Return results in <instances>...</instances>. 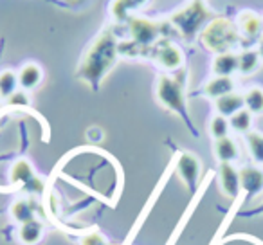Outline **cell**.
Segmentation results:
<instances>
[{
    "label": "cell",
    "mask_w": 263,
    "mask_h": 245,
    "mask_svg": "<svg viewBox=\"0 0 263 245\" xmlns=\"http://www.w3.org/2000/svg\"><path fill=\"white\" fill-rule=\"evenodd\" d=\"M42 78H44V72L36 63H26L18 72V83L24 90H33L34 87L40 85Z\"/></svg>",
    "instance_id": "2e32d148"
},
{
    "label": "cell",
    "mask_w": 263,
    "mask_h": 245,
    "mask_svg": "<svg viewBox=\"0 0 263 245\" xmlns=\"http://www.w3.org/2000/svg\"><path fill=\"white\" fill-rule=\"evenodd\" d=\"M215 106L218 110V116L223 117H233L236 112L245 108V101L243 96L238 94V92H231L227 96H222L215 101Z\"/></svg>",
    "instance_id": "8fae6325"
},
{
    "label": "cell",
    "mask_w": 263,
    "mask_h": 245,
    "mask_svg": "<svg viewBox=\"0 0 263 245\" xmlns=\"http://www.w3.org/2000/svg\"><path fill=\"white\" fill-rule=\"evenodd\" d=\"M157 98L166 108L180 114L186 121L190 119L187 117L186 99H184V88L179 80L170 76H162L157 83Z\"/></svg>",
    "instance_id": "277c9868"
},
{
    "label": "cell",
    "mask_w": 263,
    "mask_h": 245,
    "mask_svg": "<svg viewBox=\"0 0 263 245\" xmlns=\"http://www.w3.org/2000/svg\"><path fill=\"white\" fill-rule=\"evenodd\" d=\"M209 16H211V13L205 8L204 2L202 0H193L186 8L173 13L170 22L180 31V34L186 40H193L198 31L202 29V26L209 20Z\"/></svg>",
    "instance_id": "3957f363"
},
{
    "label": "cell",
    "mask_w": 263,
    "mask_h": 245,
    "mask_svg": "<svg viewBox=\"0 0 263 245\" xmlns=\"http://www.w3.org/2000/svg\"><path fill=\"white\" fill-rule=\"evenodd\" d=\"M229 128H231L229 119H227V117H223V116H215L211 119V125H209V132H211V136L215 137L216 141L227 137Z\"/></svg>",
    "instance_id": "cb8c5ba5"
},
{
    "label": "cell",
    "mask_w": 263,
    "mask_h": 245,
    "mask_svg": "<svg viewBox=\"0 0 263 245\" xmlns=\"http://www.w3.org/2000/svg\"><path fill=\"white\" fill-rule=\"evenodd\" d=\"M8 103L9 105H15V106H27L29 105V96H27L24 90H16L15 94L8 98Z\"/></svg>",
    "instance_id": "4316f807"
},
{
    "label": "cell",
    "mask_w": 263,
    "mask_h": 245,
    "mask_svg": "<svg viewBox=\"0 0 263 245\" xmlns=\"http://www.w3.org/2000/svg\"><path fill=\"white\" fill-rule=\"evenodd\" d=\"M254 213H263V204H261V205H259V208H258V209H256V211H254Z\"/></svg>",
    "instance_id": "4dcf8cb0"
},
{
    "label": "cell",
    "mask_w": 263,
    "mask_h": 245,
    "mask_svg": "<svg viewBox=\"0 0 263 245\" xmlns=\"http://www.w3.org/2000/svg\"><path fill=\"white\" fill-rule=\"evenodd\" d=\"M245 141H247V148L251 157L254 162L263 164V136L258 132H247L245 134Z\"/></svg>",
    "instance_id": "ffe728a7"
},
{
    "label": "cell",
    "mask_w": 263,
    "mask_h": 245,
    "mask_svg": "<svg viewBox=\"0 0 263 245\" xmlns=\"http://www.w3.org/2000/svg\"><path fill=\"white\" fill-rule=\"evenodd\" d=\"M81 245H108L106 238L103 236L101 233H90V234H85L80 241Z\"/></svg>",
    "instance_id": "484cf974"
},
{
    "label": "cell",
    "mask_w": 263,
    "mask_h": 245,
    "mask_svg": "<svg viewBox=\"0 0 263 245\" xmlns=\"http://www.w3.org/2000/svg\"><path fill=\"white\" fill-rule=\"evenodd\" d=\"M34 211H36V209H34L33 202L27 200V198H18V200H15L11 205V216L20 223V225H22V223H27V222H33Z\"/></svg>",
    "instance_id": "e0dca14e"
},
{
    "label": "cell",
    "mask_w": 263,
    "mask_h": 245,
    "mask_svg": "<svg viewBox=\"0 0 263 245\" xmlns=\"http://www.w3.org/2000/svg\"><path fill=\"white\" fill-rule=\"evenodd\" d=\"M258 54H259V58L263 60V38L259 40V47H258Z\"/></svg>",
    "instance_id": "f1b7e54d"
},
{
    "label": "cell",
    "mask_w": 263,
    "mask_h": 245,
    "mask_svg": "<svg viewBox=\"0 0 263 245\" xmlns=\"http://www.w3.org/2000/svg\"><path fill=\"white\" fill-rule=\"evenodd\" d=\"M259 54L258 51H243L238 54V72L241 74H252L259 67Z\"/></svg>",
    "instance_id": "d6986e66"
},
{
    "label": "cell",
    "mask_w": 263,
    "mask_h": 245,
    "mask_svg": "<svg viewBox=\"0 0 263 245\" xmlns=\"http://www.w3.org/2000/svg\"><path fill=\"white\" fill-rule=\"evenodd\" d=\"M87 137H88L90 141H101L103 132H101L99 128H96V126H94V128H90V130L87 132Z\"/></svg>",
    "instance_id": "83f0119b"
},
{
    "label": "cell",
    "mask_w": 263,
    "mask_h": 245,
    "mask_svg": "<svg viewBox=\"0 0 263 245\" xmlns=\"http://www.w3.org/2000/svg\"><path fill=\"white\" fill-rule=\"evenodd\" d=\"M155 60L161 67L168 70H177L184 62L182 51H180L177 45L173 44H164L162 47L157 49V54H155Z\"/></svg>",
    "instance_id": "30bf717a"
},
{
    "label": "cell",
    "mask_w": 263,
    "mask_h": 245,
    "mask_svg": "<svg viewBox=\"0 0 263 245\" xmlns=\"http://www.w3.org/2000/svg\"><path fill=\"white\" fill-rule=\"evenodd\" d=\"M177 172H179L180 179L187 184V187L193 190L198 175H200V161L193 154H182L177 162Z\"/></svg>",
    "instance_id": "ba28073f"
},
{
    "label": "cell",
    "mask_w": 263,
    "mask_h": 245,
    "mask_svg": "<svg viewBox=\"0 0 263 245\" xmlns=\"http://www.w3.org/2000/svg\"><path fill=\"white\" fill-rule=\"evenodd\" d=\"M238 29L241 31L243 36L251 38V40L252 38H258L263 29V18H259L252 11H243L238 16Z\"/></svg>",
    "instance_id": "7c38bea8"
},
{
    "label": "cell",
    "mask_w": 263,
    "mask_h": 245,
    "mask_svg": "<svg viewBox=\"0 0 263 245\" xmlns=\"http://www.w3.org/2000/svg\"><path fill=\"white\" fill-rule=\"evenodd\" d=\"M229 125L234 132L247 134L249 130H251V125H252V114L249 112L247 108L240 110V112H236L233 117H229Z\"/></svg>",
    "instance_id": "603a6c76"
},
{
    "label": "cell",
    "mask_w": 263,
    "mask_h": 245,
    "mask_svg": "<svg viewBox=\"0 0 263 245\" xmlns=\"http://www.w3.org/2000/svg\"><path fill=\"white\" fill-rule=\"evenodd\" d=\"M218 182L220 190L226 197L234 198L238 197L241 186H240V172L234 168L231 162H220L218 168Z\"/></svg>",
    "instance_id": "52a82bcc"
},
{
    "label": "cell",
    "mask_w": 263,
    "mask_h": 245,
    "mask_svg": "<svg viewBox=\"0 0 263 245\" xmlns=\"http://www.w3.org/2000/svg\"><path fill=\"white\" fill-rule=\"evenodd\" d=\"M11 182L13 184H24L31 193H42V190H44L42 180L36 177V173H34L31 162L26 161V159L16 161L15 166L11 168Z\"/></svg>",
    "instance_id": "8992f818"
},
{
    "label": "cell",
    "mask_w": 263,
    "mask_h": 245,
    "mask_svg": "<svg viewBox=\"0 0 263 245\" xmlns=\"http://www.w3.org/2000/svg\"><path fill=\"white\" fill-rule=\"evenodd\" d=\"M117 52H119V45H117L116 36L110 31H105L85 54L78 76L96 87L103 80V76L114 67Z\"/></svg>",
    "instance_id": "6da1fadb"
},
{
    "label": "cell",
    "mask_w": 263,
    "mask_h": 245,
    "mask_svg": "<svg viewBox=\"0 0 263 245\" xmlns=\"http://www.w3.org/2000/svg\"><path fill=\"white\" fill-rule=\"evenodd\" d=\"M18 241L22 245H36L42 241L44 238V225H42L38 220H33V222H27V223H22L18 227Z\"/></svg>",
    "instance_id": "5bb4252c"
},
{
    "label": "cell",
    "mask_w": 263,
    "mask_h": 245,
    "mask_svg": "<svg viewBox=\"0 0 263 245\" xmlns=\"http://www.w3.org/2000/svg\"><path fill=\"white\" fill-rule=\"evenodd\" d=\"M18 74L13 72V70H4L0 72V96L2 98H9L16 92L18 87Z\"/></svg>",
    "instance_id": "7402d4cb"
},
{
    "label": "cell",
    "mask_w": 263,
    "mask_h": 245,
    "mask_svg": "<svg viewBox=\"0 0 263 245\" xmlns=\"http://www.w3.org/2000/svg\"><path fill=\"white\" fill-rule=\"evenodd\" d=\"M240 186L245 193L258 195L263 191V172L254 166H245L240 169Z\"/></svg>",
    "instance_id": "9c48e42d"
},
{
    "label": "cell",
    "mask_w": 263,
    "mask_h": 245,
    "mask_svg": "<svg viewBox=\"0 0 263 245\" xmlns=\"http://www.w3.org/2000/svg\"><path fill=\"white\" fill-rule=\"evenodd\" d=\"M134 2H136L137 4V8H139V6H144L148 2V0H134Z\"/></svg>",
    "instance_id": "f546056e"
},
{
    "label": "cell",
    "mask_w": 263,
    "mask_h": 245,
    "mask_svg": "<svg viewBox=\"0 0 263 245\" xmlns=\"http://www.w3.org/2000/svg\"><path fill=\"white\" fill-rule=\"evenodd\" d=\"M200 40L205 49L216 54H223V52H231V49L238 45L240 33L233 22L226 18H215L204 27V31L200 33Z\"/></svg>",
    "instance_id": "7a4b0ae2"
},
{
    "label": "cell",
    "mask_w": 263,
    "mask_h": 245,
    "mask_svg": "<svg viewBox=\"0 0 263 245\" xmlns=\"http://www.w3.org/2000/svg\"><path fill=\"white\" fill-rule=\"evenodd\" d=\"M215 155L220 162H233L238 159V146L229 136L215 143Z\"/></svg>",
    "instance_id": "ac0fdd59"
},
{
    "label": "cell",
    "mask_w": 263,
    "mask_h": 245,
    "mask_svg": "<svg viewBox=\"0 0 263 245\" xmlns=\"http://www.w3.org/2000/svg\"><path fill=\"white\" fill-rule=\"evenodd\" d=\"M234 92V81L233 78H227V76H215L211 81H208L204 87V94L211 99H218L222 96H227Z\"/></svg>",
    "instance_id": "4fadbf2b"
},
{
    "label": "cell",
    "mask_w": 263,
    "mask_h": 245,
    "mask_svg": "<svg viewBox=\"0 0 263 245\" xmlns=\"http://www.w3.org/2000/svg\"><path fill=\"white\" fill-rule=\"evenodd\" d=\"M128 29H130L132 40L136 42L139 47H148L154 42H157V38L161 36L162 26L157 22H152L148 18H141V16H132L128 20Z\"/></svg>",
    "instance_id": "5b68a950"
},
{
    "label": "cell",
    "mask_w": 263,
    "mask_h": 245,
    "mask_svg": "<svg viewBox=\"0 0 263 245\" xmlns=\"http://www.w3.org/2000/svg\"><path fill=\"white\" fill-rule=\"evenodd\" d=\"M137 4L134 2V0H114L112 4V15L116 20H119V22H123V20H128V13L132 11V9H136Z\"/></svg>",
    "instance_id": "d4e9b609"
},
{
    "label": "cell",
    "mask_w": 263,
    "mask_h": 245,
    "mask_svg": "<svg viewBox=\"0 0 263 245\" xmlns=\"http://www.w3.org/2000/svg\"><path fill=\"white\" fill-rule=\"evenodd\" d=\"M245 108L251 114H261L263 112V90L259 87L249 88L243 94Z\"/></svg>",
    "instance_id": "44dd1931"
},
{
    "label": "cell",
    "mask_w": 263,
    "mask_h": 245,
    "mask_svg": "<svg viewBox=\"0 0 263 245\" xmlns=\"http://www.w3.org/2000/svg\"><path fill=\"white\" fill-rule=\"evenodd\" d=\"M236 70H238V54H234V52L216 54V58L213 60V72L216 76L231 78Z\"/></svg>",
    "instance_id": "9a60e30c"
}]
</instances>
